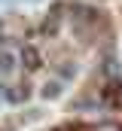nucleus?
<instances>
[{
    "instance_id": "f257e3e1",
    "label": "nucleus",
    "mask_w": 122,
    "mask_h": 131,
    "mask_svg": "<svg viewBox=\"0 0 122 131\" xmlns=\"http://www.w3.org/2000/svg\"><path fill=\"white\" fill-rule=\"evenodd\" d=\"M28 98V89L22 85H12V82H0V101L3 104H18V101Z\"/></svg>"
},
{
    "instance_id": "f03ea898",
    "label": "nucleus",
    "mask_w": 122,
    "mask_h": 131,
    "mask_svg": "<svg viewBox=\"0 0 122 131\" xmlns=\"http://www.w3.org/2000/svg\"><path fill=\"white\" fill-rule=\"evenodd\" d=\"M18 64L25 67V70H40V67H43V55H40L34 46H25V49L18 52Z\"/></svg>"
},
{
    "instance_id": "7ed1b4c3",
    "label": "nucleus",
    "mask_w": 122,
    "mask_h": 131,
    "mask_svg": "<svg viewBox=\"0 0 122 131\" xmlns=\"http://www.w3.org/2000/svg\"><path fill=\"white\" fill-rule=\"evenodd\" d=\"M15 67H18V52H15V49H9V46H0V73H3V76H9Z\"/></svg>"
},
{
    "instance_id": "20e7f679",
    "label": "nucleus",
    "mask_w": 122,
    "mask_h": 131,
    "mask_svg": "<svg viewBox=\"0 0 122 131\" xmlns=\"http://www.w3.org/2000/svg\"><path fill=\"white\" fill-rule=\"evenodd\" d=\"M40 95H43L46 101H55V98H61V95H64V82H61L58 76H55V79H49V82H46V85L40 89Z\"/></svg>"
},
{
    "instance_id": "39448f33",
    "label": "nucleus",
    "mask_w": 122,
    "mask_h": 131,
    "mask_svg": "<svg viewBox=\"0 0 122 131\" xmlns=\"http://www.w3.org/2000/svg\"><path fill=\"white\" fill-rule=\"evenodd\" d=\"M89 131H122L116 122H104V125H95V128H89Z\"/></svg>"
},
{
    "instance_id": "423d86ee",
    "label": "nucleus",
    "mask_w": 122,
    "mask_h": 131,
    "mask_svg": "<svg viewBox=\"0 0 122 131\" xmlns=\"http://www.w3.org/2000/svg\"><path fill=\"white\" fill-rule=\"evenodd\" d=\"M58 73H61V76H73V73H76V67L64 64V67H58Z\"/></svg>"
},
{
    "instance_id": "0eeeda50",
    "label": "nucleus",
    "mask_w": 122,
    "mask_h": 131,
    "mask_svg": "<svg viewBox=\"0 0 122 131\" xmlns=\"http://www.w3.org/2000/svg\"><path fill=\"white\" fill-rule=\"evenodd\" d=\"M25 3H37V0H25Z\"/></svg>"
},
{
    "instance_id": "6e6552de",
    "label": "nucleus",
    "mask_w": 122,
    "mask_h": 131,
    "mask_svg": "<svg viewBox=\"0 0 122 131\" xmlns=\"http://www.w3.org/2000/svg\"><path fill=\"white\" fill-rule=\"evenodd\" d=\"M0 31H3V21H0Z\"/></svg>"
}]
</instances>
